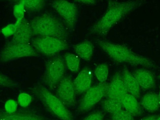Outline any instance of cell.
<instances>
[{"label":"cell","mask_w":160,"mask_h":120,"mask_svg":"<svg viewBox=\"0 0 160 120\" xmlns=\"http://www.w3.org/2000/svg\"><path fill=\"white\" fill-rule=\"evenodd\" d=\"M143 4V2L141 1L108 2L107 11L102 18L91 27L90 32L98 36H107L114 26Z\"/></svg>","instance_id":"cell-1"},{"label":"cell","mask_w":160,"mask_h":120,"mask_svg":"<svg viewBox=\"0 0 160 120\" xmlns=\"http://www.w3.org/2000/svg\"><path fill=\"white\" fill-rule=\"evenodd\" d=\"M96 43L103 52L116 62L141 66L146 68L154 67V63L152 60L138 54L125 45L103 39H97Z\"/></svg>","instance_id":"cell-2"},{"label":"cell","mask_w":160,"mask_h":120,"mask_svg":"<svg viewBox=\"0 0 160 120\" xmlns=\"http://www.w3.org/2000/svg\"><path fill=\"white\" fill-rule=\"evenodd\" d=\"M33 36L49 37L66 41L68 37L67 27L59 19L49 13L35 17L30 22Z\"/></svg>","instance_id":"cell-3"},{"label":"cell","mask_w":160,"mask_h":120,"mask_svg":"<svg viewBox=\"0 0 160 120\" xmlns=\"http://www.w3.org/2000/svg\"><path fill=\"white\" fill-rule=\"evenodd\" d=\"M31 90L32 93L55 116L61 120H74L66 105L46 87L38 84L33 87Z\"/></svg>","instance_id":"cell-4"},{"label":"cell","mask_w":160,"mask_h":120,"mask_svg":"<svg viewBox=\"0 0 160 120\" xmlns=\"http://www.w3.org/2000/svg\"><path fill=\"white\" fill-rule=\"evenodd\" d=\"M31 44L37 52L48 56L55 55L68 48L66 41L49 37H37L32 38Z\"/></svg>","instance_id":"cell-5"},{"label":"cell","mask_w":160,"mask_h":120,"mask_svg":"<svg viewBox=\"0 0 160 120\" xmlns=\"http://www.w3.org/2000/svg\"><path fill=\"white\" fill-rule=\"evenodd\" d=\"M37 56V51L30 43H8L2 51L1 59L2 62H5L20 58Z\"/></svg>","instance_id":"cell-6"},{"label":"cell","mask_w":160,"mask_h":120,"mask_svg":"<svg viewBox=\"0 0 160 120\" xmlns=\"http://www.w3.org/2000/svg\"><path fill=\"white\" fill-rule=\"evenodd\" d=\"M65 63L60 57H55L49 60L46 64L44 81L51 89L55 88L64 78Z\"/></svg>","instance_id":"cell-7"},{"label":"cell","mask_w":160,"mask_h":120,"mask_svg":"<svg viewBox=\"0 0 160 120\" xmlns=\"http://www.w3.org/2000/svg\"><path fill=\"white\" fill-rule=\"evenodd\" d=\"M108 85L107 83H100L91 87L80 101L78 110L80 112H86L93 108L106 96Z\"/></svg>","instance_id":"cell-8"},{"label":"cell","mask_w":160,"mask_h":120,"mask_svg":"<svg viewBox=\"0 0 160 120\" xmlns=\"http://www.w3.org/2000/svg\"><path fill=\"white\" fill-rule=\"evenodd\" d=\"M51 7L64 19L67 26L71 30L74 28L78 19V10L77 5L73 2L58 0L52 2Z\"/></svg>","instance_id":"cell-9"},{"label":"cell","mask_w":160,"mask_h":120,"mask_svg":"<svg viewBox=\"0 0 160 120\" xmlns=\"http://www.w3.org/2000/svg\"><path fill=\"white\" fill-rule=\"evenodd\" d=\"M76 90L73 82L69 76L64 77L58 84L56 94L64 104L68 107L76 104Z\"/></svg>","instance_id":"cell-10"},{"label":"cell","mask_w":160,"mask_h":120,"mask_svg":"<svg viewBox=\"0 0 160 120\" xmlns=\"http://www.w3.org/2000/svg\"><path fill=\"white\" fill-rule=\"evenodd\" d=\"M128 93L124 84L123 76L120 72L116 73L108 84L106 97L108 99L121 102L123 98Z\"/></svg>","instance_id":"cell-11"},{"label":"cell","mask_w":160,"mask_h":120,"mask_svg":"<svg viewBox=\"0 0 160 120\" xmlns=\"http://www.w3.org/2000/svg\"><path fill=\"white\" fill-rule=\"evenodd\" d=\"M32 36L33 34L30 23L24 18L18 26L11 42L8 43H30Z\"/></svg>","instance_id":"cell-12"},{"label":"cell","mask_w":160,"mask_h":120,"mask_svg":"<svg viewBox=\"0 0 160 120\" xmlns=\"http://www.w3.org/2000/svg\"><path fill=\"white\" fill-rule=\"evenodd\" d=\"M0 120H48L40 114L29 110H23L9 114L1 112Z\"/></svg>","instance_id":"cell-13"},{"label":"cell","mask_w":160,"mask_h":120,"mask_svg":"<svg viewBox=\"0 0 160 120\" xmlns=\"http://www.w3.org/2000/svg\"><path fill=\"white\" fill-rule=\"evenodd\" d=\"M92 74L90 69L84 68L78 73L73 81L76 92L78 94L86 92L91 87Z\"/></svg>","instance_id":"cell-14"},{"label":"cell","mask_w":160,"mask_h":120,"mask_svg":"<svg viewBox=\"0 0 160 120\" xmlns=\"http://www.w3.org/2000/svg\"><path fill=\"white\" fill-rule=\"evenodd\" d=\"M133 76L139 87L143 90L153 88L155 85L154 76L152 72L145 69H137L133 72Z\"/></svg>","instance_id":"cell-15"},{"label":"cell","mask_w":160,"mask_h":120,"mask_svg":"<svg viewBox=\"0 0 160 120\" xmlns=\"http://www.w3.org/2000/svg\"><path fill=\"white\" fill-rule=\"evenodd\" d=\"M122 76L124 84L128 93L138 98L140 96V88L135 76L126 67L124 68Z\"/></svg>","instance_id":"cell-16"},{"label":"cell","mask_w":160,"mask_h":120,"mask_svg":"<svg viewBox=\"0 0 160 120\" xmlns=\"http://www.w3.org/2000/svg\"><path fill=\"white\" fill-rule=\"evenodd\" d=\"M121 102L123 108L132 116H137L142 114L139 103L137 98L133 95L128 93L123 98Z\"/></svg>","instance_id":"cell-17"},{"label":"cell","mask_w":160,"mask_h":120,"mask_svg":"<svg viewBox=\"0 0 160 120\" xmlns=\"http://www.w3.org/2000/svg\"><path fill=\"white\" fill-rule=\"evenodd\" d=\"M76 55L78 57L89 61L93 55L94 47L93 44L90 41H85L79 43L73 46Z\"/></svg>","instance_id":"cell-18"},{"label":"cell","mask_w":160,"mask_h":120,"mask_svg":"<svg viewBox=\"0 0 160 120\" xmlns=\"http://www.w3.org/2000/svg\"><path fill=\"white\" fill-rule=\"evenodd\" d=\"M142 105L149 112L157 111L160 108L158 94L152 92L145 94L142 98Z\"/></svg>","instance_id":"cell-19"},{"label":"cell","mask_w":160,"mask_h":120,"mask_svg":"<svg viewBox=\"0 0 160 120\" xmlns=\"http://www.w3.org/2000/svg\"><path fill=\"white\" fill-rule=\"evenodd\" d=\"M65 60L68 69L73 72H77L79 69L80 59L76 54L67 53L65 56Z\"/></svg>","instance_id":"cell-20"},{"label":"cell","mask_w":160,"mask_h":120,"mask_svg":"<svg viewBox=\"0 0 160 120\" xmlns=\"http://www.w3.org/2000/svg\"><path fill=\"white\" fill-rule=\"evenodd\" d=\"M103 107L106 111L112 115L120 111L123 108L122 102L120 101L108 98L103 102Z\"/></svg>","instance_id":"cell-21"},{"label":"cell","mask_w":160,"mask_h":120,"mask_svg":"<svg viewBox=\"0 0 160 120\" xmlns=\"http://www.w3.org/2000/svg\"><path fill=\"white\" fill-rule=\"evenodd\" d=\"M25 9L31 12H39L44 8L45 2L43 0H22Z\"/></svg>","instance_id":"cell-22"},{"label":"cell","mask_w":160,"mask_h":120,"mask_svg":"<svg viewBox=\"0 0 160 120\" xmlns=\"http://www.w3.org/2000/svg\"><path fill=\"white\" fill-rule=\"evenodd\" d=\"M95 74L100 83H106L108 76V66L106 64H100L96 68Z\"/></svg>","instance_id":"cell-23"},{"label":"cell","mask_w":160,"mask_h":120,"mask_svg":"<svg viewBox=\"0 0 160 120\" xmlns=\"http://www.w3.org/2000/svg\"><path fill=\"white\" fill-rule=\"evenodd\" d=\"M25 11L24 5L22 1H20L18 4L14 6L13 8V14L16 18V22L20 23L22 20L24 18Z\"/></svg>","instance_id":"cell-24"},{"label":"cell","mask_w":160,"mask_h":120,"mask_svg":"<svg viewBox=\"0 0 160 120\" xmlns=\"http://www.w3.org/2000/svg\"><path fill=\"white\" fill-rule=\"evenodd\" d=\"M18 104L22 108H27L32 102V98L26 92H21L18 96Z\"/></svg>","instance_id":"cell-25"},{"label":"cell","mask_w":160,"mask_h":120,"mask_svg":"<svg viewBox=\"0 0 160 120\" xmlns=\"http://www.w3.org/2000/svg\"><path fill=\"white\" fill-rule=\"evenodd\" d=\"M19 24H20V23L15 22L13 24L8 25L7 26L4 27V28L2 29V33L6 37H10L11 36H13Z\"/></svg>","instance_id":"cell-26"},{"label":"cell","mask_w":160,"mask_h":120,"mask_svg":"<svg viewBox=\"0 0 160 120\" xmlns=\"http://www.w3.org/2000/svg\"><path fill=\"white\" fill-rule=\"evenodd\" d=\"M0 85L2 87L15 88L18 86V83L13 81L7 75L1 74L0 76Z\"/></svg>","instance_id":"cell-27"},{"label":"cell","mask_w":160,"mask_h":120,"mask_svg":"<svg viewBox=\"0 0 160 120\" xmlns=\"http://www.w3.org/2000/svg\"><path fill=\"white\" fill-rule=\"evenodd\" d=\"M112 120H134L133 116L123 109L112 114Z\"/></svg>","instance_id":"cell-28"},{"label":"cell","mask_w":160,"mask_h":120,"mask_svg":"<svg viewBox=\"0 0 160 120\" xmlns=\"http://www.w3.org/2000/svg\"><path fill=\"white\" fill-rule=\"evenodd\" d=\"M18 103L13 99H9L5 103V112L9 114L15 113L17 111Z\"/></svg>","instance_id":"cell-29"},{"label":"cell","mask_w":160,"mask_h":120,"mask_svg":"<svg viewBox=\"0 0 160 120\" xmlns=\"http://www.w3.org/2000/svg\"><path fill=\"white\" fill-rule=\"evenodd\" d=\"M103 113L101 112H95L89 115L83 120H103Z\"/></svg>","instance_id":"cell-30"},{"label":"cell","mask_w":160,"mask_h":120,"mask_svg":"<svg viewBox=\"0 0 160 120\" xmlns=\"http://www.w3.org/2000/svg\"><path fill=\"white\" fill-rule=\"evenodd\" d=\"M77 2L82 4L88 5H95L96 3V1L94 0H79V1H77Z\"/></svg>","instance_id":"cell-31"},{"label":"cell","mask_w":160,"mask_h":120,"mask_svg":"<svg viewBox=\"0 0 160 120\" xmlns=\"http://www.w3.org/2000/svg\"><path fill=\"white\" fill-rule=\"evenodd\" d=\"M157 118L154 116H151L147 117L145 118H143L141 120H156Z\"/></svg>","instance_id":"cell-32"},{"label":"cell","mask_w":160,"mask_h":120,"mask_svg":"<svg viewBox=\"0 0 160 120\" xmlns=\"http://www.w3.org/2000/svg\"><path fill=\"white\" fill-rule=\"evenodd\" d=\"M158 95V98H159V105H160V90H159V92Z\"/></svg>","instance_id":"cell-33"},{"label":"cell","mask_w":160,"mask_h":120,"mask_svg":"<svg viewBox=\"0 0 160 120\" xmlns=\"http://www.w3.org/2000/svg\"><path fill=\"white\" fill-rule=\"evenodd\" d=\"M156 120H160V116L158 118H157Z\"/></svg>","instance_id":"cell-34"},{"label":"cell","mask_w":160,"mask_h":120,"mask_svg":"<svg viewBox=\"0 0 160 120\" xmlns=\"http://www.w3.org/2000/svg\"><path fill=\"white\" fill-rule=\"evenodd\" d=\"M159 79H160V76H159Z\"/></svg>","instance_id":"cell-35"}]
</instances>
